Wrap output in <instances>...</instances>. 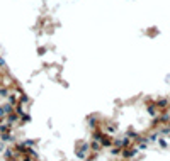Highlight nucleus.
Wrapping results in <instances>:
<instances>
[{"mask_svg": "<svg viewBox=\"0 0 170 161\" xmlns=\"http://www.w3.org/2000/svg\"><path fill=\"white\" fill-rule=\"evenodd\" d=\"M75 156H77V159H80V161L87 159V158L90 156V146H88V143L80 141V143L75 146Z\"/></svg>", "mask_w": 170, "mask_h": 161, "instance_id": "1", "label": "nucleus"}, {"mask_svg": "<svg viewBox=\"0 0 170 161\" xmlns=\"http://www.w3.org/2000/svg\"><path fill=\"white\" fill-rule=\"evenodd\" d=\"M167 137H168V139H170V134H168V136H167Z\"/></svg>", "mask_w": 170, "mask_h": 161, "instance_id": "7", "label": "nucleus"}, {"mask_svg": "<svg viewBox=\"0 0 170 161\" xmlns=\"http://www.w3.org/2000/svg\"><path fill=\"white\" fill-rule=\"evenodd\" d=\"M36 53H37V56H46V53H48V48H46V46H37Z\"/></svg>", "mask_w": 170, "mask_h": 161, "instance_id": "4", "label": "nucleus"}, {"mask_svg": "<svg viewBox=\"0 0 170 161\" xmlns=\"http://www.w3.org/2000/svg\"><path fill=\"white\" fill-rule=\"evenodd\" d=\"M0 51H2V48H0Z\"/></svg>", "mask_w": 170, "mask_h": 161, "instance_id": "8", "label": "nucleus"}, {"mask_svg": "<svg viewBox=\"0 0 170 161\" xmlns=\"http://www.w3.org/2000/svg\"><path fill=\"white\" fill-rule=\"evenodd\" d=\"M0 85H2V73H0Z\"/></svg>", "mask_w": 170, "mask_h": 161, "instance_id": "6", "label": "nucleus"}, {"mask_svg": "<svg viewBox=\"0 0 170 161\" xmlns=\"http://www.w3.org/2000/svg\"><path fill=\"white\" fill-rule=\"evenodd\" d=\"M5 147H7V144H5V143H2V141H0V154H2V151L5 149Z\"/></svg>", "mask_w": 170, "mask_h": 161, "instance_id": "5", "label": "nucleus"}, {"mask_svg": "<svg viewBox=\"0 0 170 161\" xmlns=\"http://www.w3.org/2000/svg\"><path fill=\"white\" fill-rule=\"evenodd\" d=\"M10 90H12V88H9V87H3V85H0V102H2V100H5L7 97H9Z\"/></svg>", "mask_w": 170, "mask_h": 161, "instance_id": "3", "label": "nucleus"}, {"mask_svg": "<svg viewBox=\"0 0 170 161\" xmlns=\"http://www.w3.org/2000/svg\"><path fill=\"white\" fill-rule=\"evenodd\" d=\"M10 112H14V105H10L5 100H2V102H0V120H3Z\"/></svg>", "mask_w": 170, "mask_h": 161, "instance_id": "2", "label": "nucleus"}]
</instances>
